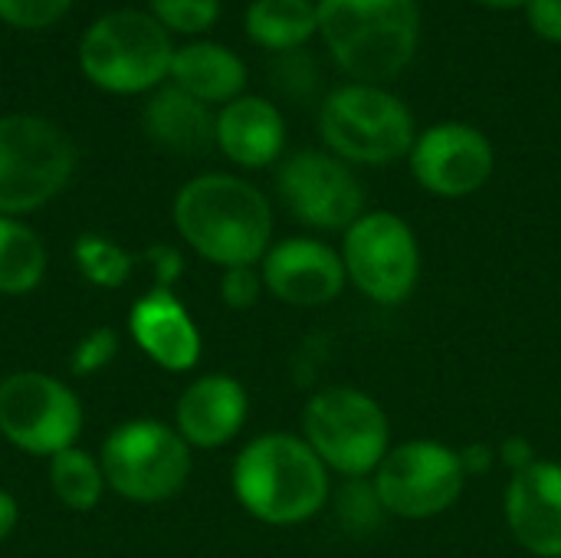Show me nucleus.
<instances>
[{
  "mask_svg": "<svg viewBox=\"0 0 561 558\" xmlns=\"http://www.w3.org/2000/svg\"><path fill=\"white\" fill-rule=\"evenodd\" d=\"M181 240L224 270L256 266L273 240V207L266 194L233 174H197L171 207Z\"/></svg>",
  "mask_w": 561,
  "mask_h": 558,
  "instance_id": "nucleus-1",
  "label": "nucleus"
},
{
  "mask_svg": "<svg viewBox=\"0 0 561 558\" xmlns=\"http://www.w3.org/2000/svg\"><path fill=\"white\" fill-rule=\"evenodd\" d=\"M237 503L260 523L299 526L329 500V467L296 434H263L233 460Z\"/></svg>",
  "mask_w": 561,
  "mask_h": 558,
  "instance_id": "nucleus-2",
  "label": "nucleus"
},
{
  "mask_svg": "<svg viewBox=\"0 0 561 558\" xmlns=\"http://www.w3.org/2000/svg\"><path fill=\"white\" fill-rule=\"evenodd\" d=\"M319 33L335 62L358 82L394 79L417 49V0H319Z\"/></svg>",
  "mask_w": 561,
  "mask_h": 558,
  "instance_id": "nucleus-3",
  "label": "nucleus"
},
{
  "mask_svg": "<svg viewBox=\"0 0 561 558\" xmlns=\"http://www.w3.org/2000/svg\"><path fill=\"white\" fill-rule=\"evenodd\" d=\"M174 43L145 10H108L92 20L79 39L82 76L112 95L154 92L171 76Z\"/></svg>",
  "mask_w": 561,
  "mask_h": 558,
  "instance_id": "nucleus-4",
  "label": "nucleus"
},
{
  "mask_svg": "<svg viewBox=\"0 0 561 558\" xmlns=\"http://www.w3.org/2000/svg\"><path fill=\"white\" fill-rule=\"evenodd\" d=\"M76 171L72 138L33 112L0 115V217H23L59 197Z\"/></svg>",
  "mask_w": 561,
  "mask_h": 558,
  "instance_id": "nucleus-5",
  "label": "nucleus"
},
{
  "mask_svg": "<svg viewBox=\"0 0 561 558\" xmlns=\"http://www.w3.org/2000/svg\"><path fill=\"white\" fill-rule=\"evenodd\" d=\"M105 483L128 503H168L191 477V447L174 424L154 418L122 421L99 454Z\"/></svg>",
  "mask_w": 561,
  "mask_h": 558,
  "instance_id": "nucleus-6",
  "label": "nucleus"
},
{
  "mask_svg": "<svg viewBox=\"0 0 561 558\" xmlns=\"http://www.w3.org/2000/svg\"><path fill=\"white\" fill-rule=\"evenodd\" d=\"M302 441L319 460L342 477H368L391 451V428L385 408L348 385L322 388L302 411Z\"/></svg>",
  "mask_w": 561,
  "mask_h": 558,
  "instance_id": "nucleus-7",
  "label": "nucleus"
},
{
  "mask_svg": "<svg viewBox=\"0 0 561 558\" xmlns=\"http://www.w3.org/2000/svg\"><path fill=\"white\" fill-rule=\"evenodd\" d=\"M319 132L335 158L355 164H391L414 148L408 105L368 82H352L325 95Z\"/></svg>",
  "mask_w": 561,
  "mask_h": 558,
  "instance_id": "nucleus-8",
  "label": "nucleus"
},
{
  "mask_svg": "<svg viewBox=\"0 0 561 558\" xmlns=\"http://www.w3.org/2000/svg\"><path fill=\"white\" fill-rule=\"evenodd\" d=\"M82 405L76 391L46 372H10L0 382V437L30 457H56L76 447Z\"/></svg>",
  "mask_w": 561,
  "mask_h": 558,
  "instance_id": "nucleus-9",
  "label": "nucleus"
},
{
  "mask_svg": "<svg viewBox=\"0 0 561 558\" xmlns=\"http://www.w3.org/2000/svg\"><path fill=\"white\" fill-rule=\"evenodd\" d=\"M467 483L460 454L440 441H408L385 454L375 470V497L385 513L431 520L447 513Z\"/></svg>",
  "mask_w": 561,
  "mask_h": 558,
  "instance_id": "nucleus-10",
  "label": "nucleus"
},
{
  "mask_svg": "<svg viewBox=\"0 0 561 558\" xmlns=\"http://www.w3.org/2000/svg\"><path fill=\"white\" fill-rule=\"evenodd\" d=\"M342 263L358 293L371 303H404L421 276V247L408 220L391 210L362 214L342 240Z\"/></svg>",
  "mask_w": 561,
  "mask_h": 558,
  "instance_id": "nucleus-11",
  "label": "nucleus"
},
{
  "mask_svg": "<svg viewBox=\"0 0 561 558\" xmlns=\"http://www.w3.org/2000/svg\"><path fill=\"white\" fill-rule=\"evenodd\" d=\"M286 210L316 230H348L365 214V191L352 168L325 151H299L276 178Z\"/></svg>",
  "mask_w": 561,
  "mask_h": 558,
  "instance_id": "nucleus-12",
  "label": "nucleus"
},
{
  "mask_svg": "<svg viewBox=\"0 0 561 558\" xmlns=\"http://www.w3.org/2000/svg\"><path fill=\"white\" fill-rule=\"evenodd\" d=\"M411 171L417 184L437 197H467L490 181L493 145L473 125L440 122L414 138Z\"/></svg>",
  "mask_w": 561,
  "mask_h": 558,
  "instance_id": "nucleus-13",
  "label": "nucleus"
},
{
  "mask_svg": "<svg viewBox=\"0 0 561 558\" xmlns=\"http://www.w3.org/2000/svg\"><path fill=\"white\" fill-rule=\"evenodd\" d=\"M260 273L266 293L299 309L335 303L348 283L342 253L312 237H289L273 243L260 260Z\"/></svg>",
  "mask_w": 561,
  "mask_h": 558,
  "instance_id": "nucleus-14",
  "label": "nucleus"
},
{
  "mask_svg": "<svg viewBox=\"0 0 561 558\" xmlns=\"http://www.w3.org/2000/svg\"><path fill=\"white\" fill-rule=\"evenodd\" d=\"M506 523L516 543L539 558H561V464L536 460L506 487Z\"/></svg>",
  "mask_w": 561,
  "mask_h": 558,
  "instance_id": "nucleus-15",
  "label": "nucleus"
},
{
  "mask_svg": "<svg viewBox=\"0 0 561 558\" xmlns=\"http://www.w3.org/2000/svg\"><path fill=\"white\" fill-rule=\"evenodd\" d=\"M250 398L247 388L230 375L194 378L174 408V428L197 451H217L230 444L247 424Z\"/></svg>",
  "mask_w": 561,
  "mask_h": 558,
  "instance_id": "nucleus-16",
  "label": "nucleus"
},
{
  "mask_svg": "<svg viewBox=\"0 0 561 558\" xmlns=\"http://www.w3.org/2000/svg\"><path fill=\"white\" fill-rule=\"evenodd\" d=\"M131 342L164 372H191L201 362V332L174 289L145 293L128 312Z\"/></svg>",
  "mask_w": 561,
  "mask_h": 558,
  "instance_id": "nucleus-17",
  "label": "nucleus"
},
{
  "mask_svg": "<svg viewBox=\"0 0 561 558\" xmlns=\"http://www.w3.org/2000/svg\"><path fill=\"white\" fill-rule=\"evenodd\" d=\"M214 145L240 168H266L283 155L286 122L270 99L240 95L217 112Z\"/></svg>",
  "mask_w": 561,
  "mask_h": 558,
  "instance_id": "nucleus-18",
  "label": "nucleus"
},
{
  "mask_svg": "<svg viewBox=\"0 0 561 558\" xmlns=\"http://www.w3.org/2000/svg\"><path fill=\"white\" fill-rule=\"evenodd\" d=\"M145 135L174 155H201L214 145L217 115L178 86H158L141 112Z\"/></svg>",
  "mask_w": 561,
  "mask_h": 558,
  "instance_id": "nucleus-19",
  "label": "nucleus"
},
{
  "mask_svg": "<svg viewBox=\"0 0 561 558\" xmlns=\"http://www.w3.org/2000/svg\"><path fill=\"white\" fill-rule=\"evenodd\" d=\"M171 86L184 89L204 105H227L243 95L247 86V66L243 59L210 39H194L174 49L171 59Z\"/></svg>",
  "mask_w": 561,
  "mask_h": 558,
  "instance_id": "nucleus-20",
  "label": "nucleus"
},
{
  "mask_svg": "<svg viewBox=\"0 0 561 558\" xmlns=\"http://www.w3.org/2000/svg\"><path fill=\"white\" fill-rule=\"evenodd\" d=\"M243 26L256 46L289 53L319 30V13L312 0H253L247 7Z\"/></svg>",
  "mask_w": 561,
  "mask_h": 558,
  "instance_id": "nucleus-21",
  "label": "nucleus"
},
{
  "mask_svg": "<svg viewBox=\"0 0 561 558\" xmlns=\"http://www.w3.org/2000/svg\"><path fill=\"white\" fill-rule=\"evenodd\" d=\"M49 257L39 234L20 217H0V296H26L46 276Z\"/></svg>",
  "mask_w": 561,
  "mask_h": 558,
  "instance_id": "nucleus-22",
  "label": "nucleus"
},
{
  "mask_svg": "<svg viewBox=\"0 0 561 558\" xmlns=\"http://www.w3.org/2000/svg\"><path fill=\"white\" fill-rule=\"evenodd\" d=\"M49 490L66 510L92 513L102 503L108 483H105V474H102V464L95 454H89L82 447H69V451H59L56 457H49Z\"/></svg>",
  "mask_w": 561,
  "mask_h": 558,
  "instance_id": "nucleus-23",
  "label": "nucleus"
},
{
  "mask_svg": "<svg viewBox=\"0 0 561 558\" xmlns=\"http://www.w3.org/2000/svg\"><path fill=\"white\" fill-rule=\"evenodd\" d=\"M72 260H76V270L82 273V280L99 289L125 286L131 276V266H135V257L102 234H82L72 247Z\"/></svg>",
  "mask_w": 561,
  "mask_h": 558,
  "instance_id": "nucleus-24",
  "label": "nucleus"
},
{
  "mask_svg": "<svg viewBox=\"0 0 561 558\" xmlns=\"http://www.w3.org/2000/svg\"><path fill=\"white\" fill-rule=\"evenodd\" d=\"M151 16L168 30V33H184L197 36L210 30L220 16V0H148Z\"/></svg>",
  "mask_w": 561,
  "mask_h": 558,
  "instance_id": "nucleus-25",
  "label": "nucleus"
},
{
  "mask_svg": "<svg viewBox=\"0 0 561 558\" xmlns=\"http://www.w3.org/2000/svg\"><path fill=\"white\" fill-rule=\"evenodd\" d=\"M115 355H118V335H115V329H108V326L92 329V332H85V335L72 345L69 372L79 375V378L99 375L102 368L112 365Z\"/></svg>",
  "mask_w": 561,
  "mask_h": 558,
  "instance_id": "nucleus-26",
  "label": "nucleus"
},
{
  "mask_svg": "<svg viewBox=\"0 0 561 558\" xmlns=\"http://www.w3.org/2000/svg\"><path fill=\"white\" fill-rule=\"evenodd\" d=\"M76 0H0V20L13 30H46L69 13Z\"/></svg>",
  "mask_w": 561,
  "mask_h": 558,
  "instance_id": "nucleus-27",
  "label": "nucleus"
},
{
  "mask_svg": "<svg viewBox=\"0 0 561 558\" xmlns=\"http://www.w3.org/2000/svg\"><path fill=\"white\" fill-rule=\"evenodd\" d=\"M263 273L256 266H230L220 276V299L230 309H250L256 306L260 293H263Z\"/></svg>",
  "mask_w": 561,
  "mask_h": 558,
  "instance_id": "nucleus-28",
  "label": "nucleus"
},
{
  "mask_svg": "<svg viewBox=\"0 0 561 558\" xmlns=\"http://www.w3.org/2000/svg\"><path fill=\"white\" fill-rule=\"evenodd\" d=\"M145 263L151 266V276H154V286L158 289H174V283L184 276V257L178 247L171 243H154L145 250Z\"/></svg>",
  "mask_w": 561,
  "mask_h": 558,
  "instance_id": "nucleus-29",
  "label": "nucleus"
},
{
  "mask_svg": "<svg viewBox=\"0 0 561 558\" xmlns=\"http://www.w3.org/2000/svg\"><path fill=\"white\" fill-rule=\"evenodd\" d=\"M526 16H529V26L542 39L561 43V0H529Z\"/></svg>",
  "mask_w": 561,
  "mask_h": 558,
  "instance_id": "nucleus-30",
  "label": "nucleus"
},
{
  "mask_svg": "<svg viewBox=\"0 0 561 558\" xmlns=\"http://www.w3.org/2000/svg\"><path fill=\"white\" fill-rule=\"evenodd\" d=\"M16 526H20V503L10 490L0 487V543L10 539Z\"/></svg>",
  "mask_w": 561,
  "mask_h": 558,
  "instance_id": "nucleus-31",
  "label": "nucleus"
},
{
  "mask_svg": "<svg viewBox=\"0 0 561 558\" xmlns=\"http://www.w3.org/2000/svg\"><path fill=\"white\" fill-rule=\"evenodd\" d=\"M503 460L513 467V474H519V470H526L529 464H536V457H533V451H529V444H526L523 437L503 444Z\"/></svg>",
  "mask_w": 561,
  "mask_h": 558,
  "instance_id": "nucleus-32",
  "label": "nucleus"
},
{
  "mask_svg": "<svg viewBox=\"0 0 561 558\" xmlns=\"http://www.w3.org/2000/svg\"><path fill=\"white\" fill-rule=\"evenodd\" d=\"M483 7H493V10H510V7H526L529 0H477Z\"/></svg>",
  "mask_w": 561,
  "mask_h": 558,
  "instance_id": "nucleus-33",
  "label": "nucleus"
}]
</instances>
